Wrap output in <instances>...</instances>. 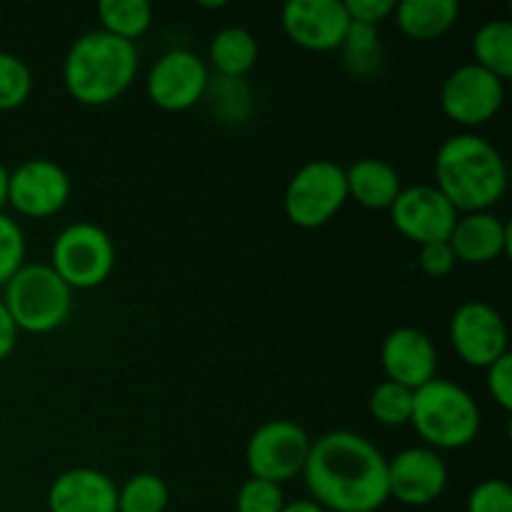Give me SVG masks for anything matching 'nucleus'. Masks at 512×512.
<instances>
[{"label":"nucleus","mask_w":512,"mask_h":512,"mask_svg":"<svg viewBox=\"0 0 512 512\" xmlns=\"http://www.w3.org/2000/svg\"><path fill=\"white\" fill-rule=\"evenodd\" d=\"M300 475L325 512H375L390 498L388 458L350 430H333L313 440Z\"/></svg>","instance_id":"nucleus-1"},{"label":"nucleus","mask_w":512,"mask_h":512,"mask_svg":"<svg viewBox=\"0 0 512 512\" xmlns=\"http://www.w3.org/2000/svg\"><path fill=\"white\" fill-rule=\"evenodd\" d=\"M435 180L458 213H483L508 190V168L490 140L458 133L445 138L435 153Z\"/></svg>","instance_id":"nucleus-2"},{"label":"nucleus","mask_w":512,"mask_h":512,"mask_svg":"<svg viewBox=\"0 0 512 512\" xmlns=\"http://www.w3.org/2000/svg\"><path fill=\"white\" fill-rule=\"evenodd\" d=\"M140 55L135 43L105 30H90L70 45L63 63V83L80 105L100 108L118 100L138 75Z\"/></svg>","instance_id":"nucleus-3"},{"label":"nucleus","mask_w":512,"mask_h":512,"mask_svg":"<svg viewBox=\"0 0 512 512\" xmlns=\"http://www.w3.org/2000/svg\"><path fill=\"white\" fill-rule=\"evenodd\" d=\"M415 433L428 443L430 450L468 448L480 433V408L473 395L453 380L433 378L413 393Z\"/></svg>","instance_id":"nucleus-4"},{"label":"nucleus","mask_w":512,"mask_h":512,"mask_svg":"<svg viewBox=\"0 0 512 512\" xmlns=\"http://www.w3.org/2000/svg\"><path fill=\"white\" fill-rule=\"evenodd\" d=\"M0 300L8 308L15 328L33 335L53 333L73 313V290L48 263L23 265L5 283Z\"/></svg>","instance_id":"nucleus-5"},{"label":"nucleus","mask_w":512,"mask_h":512,"mask_svg":"<svg viewBox=\"0 0 512 512\" xmlns=\"http://www.w3.org/2000/svg\"><path fill=\"white\" fill-rule=\"evenodd\" d=\"M50 268L70 290H93L115 268L113 238L100 225L73 223L53 240Z\"/></svg>","instance_id":"nucleus-6"},{"label":"nucleus","mask_w":512,"mask_h":512,"mask_svg":"<svg viewBox=\"0 0 512 512\" xmlns=\"http://www.w3.org/2000/svg\"><path fill=\"white\" fill-rule=\"evenodd\" d=\"M348 203L345 170L333 160H310L290 178L283 195L285 215L293 225L315 230L328 225Z\"/></svg>","instance_id":"nucleus-7"},{"label":"nucleus","mask_w":512,"mask_h":512,"mask_svg":"<svg viewBox=\"0 0 512 512\" xmlns=\"http://www.w3.org/2000/svg\"><path fill=\"white\" fill-rule=\"evenodd\" d=\"M310 435L293 420H270L260 425L245 448L250 478L283 485L303 473L310 453Z\"/></svg>","instance_id":"nucleus-8"},{"label":"nucleus","mask_w":512,"mask_h":512,"mask_svg":"<svg viewBox=\"0 0 512 512\" xmlns=\"http://www.w3.org/2000/svg\"><path fill=\"white\" fill-rule=\"evenodd\" d=\"M210 88V70L193 50L175 48L160 55L148 73V98L168 113H183L198 105Z\"/></svg>","instance_id":"nucleus-9"},{"label":"nucleus","mask_w":512,"mask_h":512,"mask_svg":"<svg viewBox=\"0 0 512 512\" xmlns=\"http://www.w3.org/2000/svg\"><path fill=\"white\" fill-rule=\"evenodd\" d=\"M505 103V83L480 65L455 68L440 90L443 113L463 128H480L500 113Z\"/></svg>","instance_id":"nucleus-10"},{"label":"nucleus","mask_w":512,"mask_h":512,"mask_svg":"<svg viewBox=\"0 0 512 512\" xmlns=\"http://www.w3.org/2000/svg\"><path fill=\"white\" fill-rule=\"evenodd\" d=\"M450 340L465 365L488 370L508 350V325L493 305L483 300L463 303L450 318Z\"/></svg>","instance_id":"nucleus-11"},{"label":"nucleus","mask_w":512,"mask_h":512,"mask_svg":"<svg viewBox=\"0 0 512 512\" xmlns=\"http://www.w3.org/2000/svg\"><path fill=\"white\" fill-rule=\"evenodd\" d=\"M458 218V210L435 185L403 188L390 205V220L395 230L418 245L448 243Z\"/></svg>","instance_id":"nucleus-12"},{"label":"nucleus","mask_w":512,"mask_h":512,"mask_svg":"<svg viewBox=\"0 0 512 512\" xmlns=\"http://www.w3.org/2000/svg\"><path fill=\"white\" fill-rule=\"evenodd\" d=\"M73 185L58 163L33 158L8 175V205L25 218H50L68 205Z\"/></svg>","instance_id":"nucleus-13"},{"label":"nucleus","mask_w":512,"mask_h":512,"mask_svg":"<svg viewBox=\"0 0 512 512\" xmlns=\"http://www.w3.org/2000/svg\"><path fill=\"white\" fill-rule=\"evenodd\" d=\"M280 23L298 48L313 53L340 50L350 30L343 0H290L285 3Z\"/></svg>","instance_id":"nucleus-14"},{"label":"nucleus","mask_w":512,"mask_h":512,"mask_svg":"<svg viewBox=\"0 0 512 512\" xmlns=\"http://www.w3.org/2000/svg\"><path fill=\"white\" fill-rule=\"evenodd\" d=\"M448 488V465L435 450L408 448L388 460V495L410 508L435 503Z\"/></svg>","instance_id":"nucleus-15"},{"label":"nucleus","mask_w":512,"mask_h":512,"mask_svg":"<svg viewBox=\"0 0 512 512\" xmlns=\"http://www.w3.org/2000/svg\"><path fill=\"white\" fill-rule=\"evenodd\" d=\"M380 363L393 383L405 385L415 393L435 378L438 370V350L433 340L418 328H395L385 335L380 348Z\"/></svg>","instance_id":"nucleus-16"},{"label":"nucleus","mask_w":512,"mask_h":512,"mask_svg":"<svg viewBox=\"0 0 512 512\" xmlns=\"http://www.w3.org/2000/svg\"><path fill=\"white\" fill-rule=\"evenodd\" d=\"M50 512H118V485L95 468H70L48 490Z\"/></svg>","instance_id":"nucleus-17"},{"label":"nucleus","mask_w":512,"mask_h":512,"mask_svg":"<svg viewBox=\"0 0 512 512\" xmlns=\"http://www.w3.org/2000/svg\"><path fill=\"white\" fill-rule=\"evenodd\" d=\"M455 260L468 265H488L498 260L510 245V228L490 210L465 213L450 233Z\"/></svg>","instance_id":"nucleus-18"},{"label":"nucleus","mask_w":512,"mask_h":512,"mask_svg":"<svg viewBox=\"0 0 512 512\" xmlns=\"http://www.w3.org/2000/svg\"><path fill=\"white\" fill-rule=\"evenodd\" d=\"M345 185H348V198L368 210H390L403 190L398 170L378 158L355 160L345 170Z\"/></svg>","instance_id":"nucleus-19"},{"label":"nucleus","mask_w":512,"mask_h":512,"mask_svg":"<svg viewBox=\"0 0 512 512\" xmlns=\"http://www.w3.org/2000/svg\"><path fill=\"white\" fill-rule=\"evenodd\" d=\"M395 23L410 40H435L460 18L458 0H403L395 3Z\"/></svg>","instance_id":"nucleus-20"},{"label":"nucleus","mask_w":512,"mask_h":512,"mask_svg":"<svg viewBox=\"0 0 512 512\" xmlns=\"http://www.w3.org/2000/svg\"><path fill=\"white\" fill-rule=\"evenodd\" d=\"M258 60V40L248 28L240 25H228L218 30L210 43V63L218 70L220 78L240 80L250 73Z\"/></svg>","instance_id":"nucleus-21"},{"label":"nucleus","mask_w":512,"mask_h":512,"mask_svg":"<svg viewBox=\"0 0 512 512\" xmlns=\"http://www.w3.org/2000/svg\"><path fill=\"white\" fill-rule=\"evenodd\" d=\"M475 65L493 73L495 78H512V23L510 20H488L473 38Z\"/></svg>","instance_id":"nucleus-22"},{"label":"nucleus","mask_w":512,"mask_h":512,"mask_svg":"<svg viewBox=\"0 0 512 512\" xmlns=\"http://www.w3.org/2000/svg\"><path fill=\"white\" fill-rule=\"evenodd\" d=\"M98 18L103 25L100 30L135 43L140 35L148 33L153 23V8L148 0H103L98 3Z\"/></svg>","instance_id":"nucleus-23"},{"label":"nucleus","mask_w":512,"mask_h":512,"mask_svg":"<svg viewBox=\"0 0 512 512\" xmlns=\"http://www.w3.org/2000/svg\"><path fill=\"white\" fill-rule=\"evenodd\" d=\"M340 50H343L345 68L355 78L373 80L378 75L380 65H383V45H380L378 28L350 23V30L345 35Z\"/></svg>","instance_id":"nucleus-24"},{"label":"nucleus","mask_w":512,"mask_h":512,"mask_svg":"<svg viewBox=\"0 0 512 512\" xmlns=\"http://www.w3.org/2000/svg\"><path fill=\"white\" fill-rule=\"evenodd\" d=\"M170 490L155 473H138L118 488V512H165Z\"/></svg>","instance_id":"nucleus-25"},{"label":"nucleus","mask_w":512,"mask_h":512,"mask_svg":"<svg viewBox=\"0 0 512 512\" xmlns=\"http://www.w3.org/2000/svg\"><path fill=\"white\" fill-rule=\"evenodd\" d=\"M368 408L380 425H388V428L408 425L410 415H413V390L393 383V380H383L370 393Z\"/></svg>","instance_id":"nucleus-26"},{"label":"nucleus","mask_w":512,"mask_h":512,"mask_svg":"<svg viewBox=\"0 0 512 512\" xmlns=\"http://www.w3.org/2000/svg\"><path fill=\"white\" fill-rule=\"evenodd\" d=\"M33 93V73L18 55L0 50V110H15Z\"/></svg>","instance_id":"nucleus-27"},{"label":"nucleus","mask_w":512,"mask_h":512,"mask_svg":"<svg viewBox=\"0 0 512 512\" xmlns=\"http://www.w3.org/2000/svg\"><path fill=\"white\" fill-rule=\"evenodd\" d=\"M25 265L23 228L10 215L0 213V288Z\"/></svg>","instance_id":"nucleus-28"},{"label":"nucleus","mask_w":512,"mask_h":512,"mask_svg":"<svg viewBox=\"0 0 512 512\" xmlns=\"http://www.w3.org/2000/svg\"><path fill=\"white\" fill-rule=\"evenodd\" d=\"M283 508V488L268 483V480H245L238 490V498H235V510L238 512H280Z\"/></svg>","instance_id":"nucleus-29"},{"label":"nucleus","mask_w":512,"mask_h":512,"mask_svg":"<svg viewBox=\"0 0 512 512\" xmlns=\"http://www.w3.org/2000/svg\"><path fill=\"white\" fill-rule=\"evenodd\" d=\"M468 512H512V488L498 478L483 480L470 493Z\"/></svg>","instance_id":"nucleus-30"},{"label":"nucleus","mask_w":512,"mask_h":512,"mask_svg":"<svg viewBox=\"0 0 512 512\" xmlns=\"http://www.w3.org/2000/svg\"><path fill=\"white\" fill-rule=\"evenodd\" d=\"M418 265L425 275H430V278H445L448 273H453L458 260H455L450 243H430L420 245Z\"/></svg>","instance_id":"nucleus-31"},{"label":"nucleus","mask_w":512,"mask_h":512,"mask_svg":"<svg viewBox=\"0 0 512 512\" xmlns=\"http://www.w3.org/2000/svg\"><path fill=\"white\" fill-rule=\"evenodd\" d=\"M343 3L350 23L368 25V28H378L395 10L393 0H343Z\"/></svg>","instance_id":"nucleus-32"},{"label":"nucleus","mask_w":512,"mask_h":512,"mask_svg":"<svg viewBox=\"0 0 512 512\" xmlns=\"http://www.w3.org/2000/svg\"><path fill=\"white\" fill-rule=\"evenodd\" d=\"M488 390L495 403L510 413L512 410V355L505 353L488 368Z\"/></svg>","instance_id":"nucleus-33"},{"label":"nucleus","mask_w":512,"mask_h":512,"mask_svg":"<svg viewBox=\"0 0 512 512\" xmlns=\"http://www.w3.org/2000/svg\"><path fill=\"white\" fill-rule=\"evenodd\" d=\"M18 333L20 330L15 328L8 308H5V303L0 300V360H5L15 350V345H18Z\"/></svg>","instance_id":"nucleus-34"},{"label":"nucleus","mask_w":512,"mask_h":512,"mask_svg":"<svg viewBox=\"0 0 512 512\" xmlns=\"http://www.w3.org/2000/svg\"><path fill=\"white\" fill-rule=\"evenodd\" d=\"M280 512H325L315 500H293V503H285V508Z\"/></svg>","instance_id":"nucleus-35"},{"label":"nucleus","mask_w":512,"mask_h":512,"mask_svg":"<svg viewBox=\"0 0 512 512\" xmlns=\"http://www.w3.org/2000/svg\"><path fill=\"white\" fill-rule=\"evenodd\" d=\"M8 175L10 170L0 163V213H3V208L8 205Z\"/></svg>","instance_id":"nucleus-36"},{"label":"nucleus","mask_w":512,"mask_h":512,"mask_svg":"<svg viewBox=\"0 0 512 512\" xmlns=\"http://www.w3.org/2000/svg\"><path fill=\"white\" fill-rule=\"evenodd\" d=\"M200 5H203V8H223L225 3H200Z\"/></svg>","instance_id":"nucleus-37"}]
</instances>
